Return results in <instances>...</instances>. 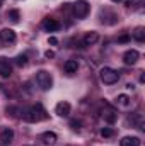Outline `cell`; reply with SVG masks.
<instances>
[{
    "label": "cell",
    "mask_w": 145,
    "mask_h": 146,
    "mask_svg": "<svg viewBox=\"0 0 145 146\" xmlns=\"http://www.w3.org/2000/svg\"><path fill=\"white\" fill-rule=\"evenodd\" d=\"M22 115H24V119H26L28 122H38V121H41V119H46V110L43 109L41 104H36V106H33V107H29V109L24 110Z\"/></svg>",
    "instance_id": "1"
},
{
    "label": "cell",
    "mask_w": 145,
    "mask_h": 146,
    "mask_svg": "<svg viewBox=\"0 0 145 146\" xmlns=\"http://www.w3.org/2000/svg\"><path fill=\"white\" fill-rule=\"evenodd\" d=\"M36 83L38 87L41 88V90H50L51 87H53V78H51V75L48 72H44V70H39L36 73Z\"/></svg>",
    "instance_id": "2"
},
{
    "label": "cell",
    "mask_w": 145,
    "mask_h": 146,
    "mask_svg": "<svg viewBox=\"0 0 145 146\" xmlns=\"http://www.w3.org/2000/svg\"><path fill=\"white\" fill-rule=\"evenodd\" d=\"M99 76H101V82L106 83V85H113V83H116L118 78H119L118 72L113 70V68H103L101 73H99Z\"/></svg>",
    "instance_id": "3"
},
{
    "label": "cell",
    "mask_w": 145,
    "mask_h": 146,
    "mask_svg": "<svg viewBox=\"0 0 145 146\" xmlns=\"http://www.w3.org/2000/svg\"><path fill=\"white\" fill-rule=\"evenodd\" d=\"M89 3L85 2V0H77L75 3H73V14H75V17L77 19H84V17H87V14H89Z\"/></svg>",
    "instance_id": "4"
},
{
    "label": "cell",
    "mask_w": 145,
    "mask_h": 146,
    "mask_svg": "<svg viewBox=\"0 0 145 146\" xmlns=\"http://www.w3.org/2000/svg\"><path fill=\"white\" fill-rule=\"evenodd\" d=\"M62 26H60V22L56 21V19H51V17H46L44 21H43V29L44 31H48V33H53V31H58Z\"/></svg>",
    "instance_id": "5"
},
{
    "label": "cell",
    "mask_w": 145,
    "mask_h": 146,
    "mask_svg": "<svg viewBox=\"0 0 145 146\" xmlns=\"http://www.w3.org/2000/svg\"><path fill=\"white\" fill-rule=\"evenodd\" d=\"M10 75H12V66H10L9 60H7V58H3V56H0V76L9 78Z\"/></svg>",
    "instance_id": "6"
},
{
    "label": "cell",
    "mask_w": 145,
    "mask_h": 146,
    "mask_svg": "<svg viewBox=\"0 0 145 146\" xmlns=\"http://www.w3.org/2000/svg\"><path fill=\"white\" fill-rule=\"evenodd\" d=\"M138 58H140V54H138L137 49H130V51H126V53L123 54L125 65H135V63L138 61Z\"/></svg>",
    "instance_id": "7"
},
{
    "label": "cell",
    "mask_w": 145,
    "mask_h": 146,
    "mask_svg": "<svg viewBox=\"0 0 145 146\" xmlns=\"http://www.w3.org/2000/svg\"><path fill=\"white\" fill-rule=\"evenodd\" d=\"M55 114L60 115V117H67L70 114V104L68 102H58L56 107H55Z\"/></svg>",
    "instance_id": "8"
},
{
    "label": "cell",
    "mask_w": 145,
    "mask_h": 146,
    "mask_svg": "<svg viewBox=\"0 0 145 146\" xmlns=\"http://www.w3.org/2000/svg\"><path fill=\"white\" fill-rule=\"evenodd\" d=\"M103 117H104V121H106V122L113 124V122H116V119H118V114H116V110L113 109V107L106 106V109H103Z\"/></svg>",
    "instance_id": "9"
},
{
    "label": "cell",
    "mask_w": 145,
    "mask_h": 146,
    "mask_svg": "<svg viewBox=\"0 0 145 146\" xmlns=\"http://www.w3.org/2000/svg\"><path fill=\"white\" fill-rule=\"evenodd\" d=\"M0 39H2L3 42H14V41H15V31H14V29H9V27L2 29V31H0Z\"/></svg>",
    "instance_id": "10"
},
{
    "label": "cell",
    "mask_w": 145,
    "mask_h": 146,
    "mask_svg": "<svg viewBox=\"0 0 145 146\" xmlns=\"http://www.w3.org/2000/svg\"><path fill=\"white\" fill-rule=\"evenodd\" d=\"M99 41V34L96 33V31H91V33H87L84 39H82V46H92V44H96Z\"/></svg>",
    "instance_id": "11"
},
{
    "label": "cell",
    "mask_w": 145,
    "mask_h": 146,
    "mask_svg": "<svg viewBox=\"0 0 145 146\" xmlns=\"http://www.w3.org/2000/svg\"><path fill=\"white\" fill-rule=\"evenodd\" d=\"M119 146H140V139L137 136H125L119 141Z\"/></svg>",
    "instance_id": "12"
},
{
    "label": "cell",
    "mask_w": 145,
    "mask_h": 146,
    "mask_svg": "<svg viewBox=\"0 0 145 146\" xmlns=\"http://www.w3.org/2000/svg\"><path fill=\"white\" fill-rule=\"evenodd\" d=\"M12 139H14V131H12L10 127H5V129L0 133V141L7 145V143H10Z\"/></svg>",
    "instance_id": "13"
},
{
    "label": "cell",
    "mask_w": 145,
    "mask_h": 146,
    "mask_svg": "<svg viewBox=\"0 0 145 146\" xmlns=\"http://www.w3.org/2000/svg\"><path fill=\"white\" fill-rule=\"evenodd\" d=\"M41 139H43L44 145H55L56 143V134L51 133V131H46V133L41 134Z\"/></svg>",
    "instance_id": "14"
},
{
    "label": "cell",
    "mask_w": 145,
    "mask_h": 146,
    "mask_svg": "<svg viewBox=\"0 0 145 146\" xmlns=\"http://www.w3.org/2000/svg\"><path fill=\"white\" fill-rule=\"evenodd\" d=\"M116 104H118L119 107H123V109H128V107L132 106V100H130V97H128V95L121 94V95H118V99H116Z\"/></svg>",
    "instance_id": "15"
},
{
    "label": "cell",
    "mask_w": 145,
    "mask_h": 146,
    "mask_svg": "<svg viewBox=\"0 0 145 146\" xmlns=\"http://www.w3.org/2000/svg\"><path fill=\"white\" fill-rule=\"evenodd\" d=\"M65 72L67 73H77V70H79V63H77V60H68V61H65Z\"/></svg>",
    "instance_id": "16"
},
{
    "label": "cell",
    "mask_w": 145,
    "mask_h": 146,
    "mask_svg": "<svg viewBox=\"0 0 145 146\" xmlns=\"http://www.w3.org/2000/svg\"><path fill=\"white\" fill-rule=\"evenodd\" d=\"M132 36H133V39H137L138 42H142V41H145V27H135V31L132 33Z\"/></svg>",
    "instance_id": "17"
},
{
    "label": "cell",
    "mask_w": 145,
    "mask_h": 146,
    "mask_svg": "<svg viewBox=\"0 0 145 146\" xmlns=\"http://www.w3.org/2000/svg\"><path fill=\"white\" fill-rule=\"evenodd\" d=\"M15 65L17 66H26L28 65V54H19L15 58Z\"/></svg>",
    "instance_id": "18"
},
{
    "label": "cell",
    "mask_w": 145,
    "mask_h": 146,
    "mask_svg": "<svg viewBox=\"0 0 145 146\" xmlns=\"http://www.w3.org/2000/svg\"><path fill=\"white\" fill-rule=\"evenodd\" d=\"M7 17H9L12 22H19V17H21V14H19V10H9Z\"/></svg>",
    "instance_id": "19"
},
{
    "label": "cell",
    "mask_w": 145,
    "mask_h": 146,
    "mask_svg": "<svg viewBox=\"0 0 145 146\" xmlns=\"http://www.w3.org/2000/svg\"><path fill=\"white\" fill-rule=\"evenodd\" d=\"M101 136H103V138H113V136H114V131H113L111 127H103V129H101Z\"/></svg>",
    "instance_id": "20"
},
{
    "label": "cell",
    "mask_w": 145,
    "mask_h": 146,
    "mask_svg": "<svg viewBox=\"0 0 145 146\" xmlns=\"http://www.w3.org/2000/svg\"><path fill=\"white\" fill-rule=\"evenodd\" d=\"M80 126H82L80 121H77V119H72L70 121V127H72L73 131H80Z\"/></svg>",
    "instance_id": "21"
},
{
    "label": "cell",
    "mask_w": 145,
    "mask_h": 146,
    "mask_svg": "<svg viewBox=\"0 0 145 146\" xmlns=\"http://www.w3.org/2000/svg\"><path fill=\"white\" fill-rule=\"evenodd\" d=\"M128 41H130V34H123L118 37V42H128Z\"/></svg>",
    "instance_id": "22"
},
{
    "label": "cell",
    "mask_w": 145,
    "mask_h": 146,
    "mask_svg": "<svg viewBox=\"0 0 145 146\" xmlns=\"http://www.w3.org/2000/svg\"><path fill=\"white\" fill-rule=\"evenodd\" d=\"M15 112H17L15 107H9V109H7V114H10V115H14V117H15Z\"/></svg>",
    "instance_id": "23"
},
{
    "label": "cell",
    "mask_w": 145,
    "mask_h": 146,
    "mask_svg": "<svg viewBox=\"0 0 145 146\" xmlns=\"http://www.w3.org/2000/svg\"><path fill=\"white\" fill-rule=\"evenodd\" d=\"M48 42H50V44H53V46H56V44H58V39H56V37H50V39H48Z\"/></svg>",
    "instance_id": "24"
},
{
    "label": "cell",
    "mask_w": 145,
    "mask_h": 146,
    "mask_svg": "<svg viewBox=\"0 0 145 146\" xmlns=\"http://www.w3.org/2000/svg\"><path fill=\"white\" fill-rule=\"evenodd\" d=\"M44 56H46V58H48V60H50V58H55V53H53V51H50V49H48V51H46V53H44Z\"/></svg>",
    "instance_id": "25"
},
{
    "label": "cell",
    "mask_w": 145,
    "mask_h": 146,
    "mask_svg": "<svg viewBox=\"0 0 145 146\" xmlns=\"http://www.w3.org/2000/svg\"><path fill=\"white\" fill-rule=\"evenodd\" d=\"M111 2H114V3H119V2H121V0H111Z\"/></svg>",
    "instance_id": "26"
},
{
    "label": "cell",
    "mask_w": 145,
    "mask_h": 146,
    "mask_svg": "<svg viewBox=\"0 0 145 146\" xmlns=\"http://www.w3.org/2000/svg\"><path fill=\"white\" fill-rule=\"evenodd\" d=\"M2 2H3V0H0V5H2Z\"/></svg>",
    "instance_id": "27"
}]
</instances>
